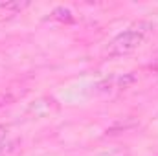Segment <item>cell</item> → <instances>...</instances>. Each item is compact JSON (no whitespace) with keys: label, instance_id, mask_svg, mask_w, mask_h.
I'll list each match as a JSON object with an SVG mask.
<instances>
[{"label":"cell","instance_id":"4","mask_svg":"<svg viewBox=\"0 0 158 156\" xmlns=\"http://www.w3.org/2000/svg\"><path fill=\"white\" fill-rule=\"evenodd\" d=\"M52 107L53 109H57V103H55V99H52V97H42L39 101H35L31 107H30V112L31 114H35V116H46L50 110H52Z\"/></svg>","mask_w":158,"mask_h":156},{"label":"cell","instance_id":"5","mask_svg":"<svg viewBox=\"0 0 158 156\" xmlns=\"http://www.w3.org/2000/svg\"><path fill=\"white\" fill-rule=\"evenodd\" d=\"M136 79H138V76L134 74V72H129V74H123L121 77L118 79V88H121V90H125V88H129L131 84H134L136 83Z\"/></svg>","mask_w":158,"mask_h":156},{"label":"cell","instance_id":"1","mask_svg":"<svg viewBox=\"0 0 158 156\" xmlns=\"http://www.w3.org/2000/svg\"><path fill=\"white\" fill-rule=\"evenodd\" d=\"M145 40V35L138 30H127L123 33H119L118 37L110 40L109 48H107V53L109 57H121V55H127L131 51H134L138 46H142V42Z\"/></svg>","mask_w":158,"mask_h":156},{"label":"cell","instance_id":"6","mask_svg":"<svg viewBox=\"0 0 158 156\" xmlns=\"http://www.w3.org/2000/svg\"><path fill=\"white\" fill-rule=\"evenodd\" d=\"M52 18H57V20H66V22H70V20H72V13H70V9H66V7H57V9L52 13Z\"/></svg>","mask_w":158,"mask_h":156},{"label":"cell","instance_id":"3","mask_svg":"<svg viewBox=\"0 0 158 156\" xmlns=\"http://www.w3.org/2000/svg\"><path fill=\"white\" fill-rule=\"evenodd\" d=\"M140 125V121L136 119V117H125V119H119L116 121L112 127H109L107 129V136H116L119 132H127V130H131V129H134V127H138Z\"/></svg>","mask_w":158,"mask_h":156},{"label":"cell","instance_id":"7","mask_svg":"<svg viewBox=\"0 0 158 156\" xmlns=\"http://www.w3.org/2000/svg\"><path fill=\"white\" fill-rule=\"evenodd\" d=\"M6 132H7V129H6L4 125H0V143H2V140L6 138Z\"/></svg>","mask_w":158,"mask_h":156},{"label":"cell","instance_id":"8","mask_svg":"<svg viewBox=\"0 0 158 156\" xmlns=\"http://www.w3.org/2000/svg\"><path fill=\"white\" fill-rule=\"evenodd\" d=\"M155 70H158V59H156V63H155V66H153Z\"/></svg>","mask_w":158,"mask_h":156},{"label":"cell","instance_id":"2","mask_svg":"<svg viewBox=\"0 0 158 156\" xmlns=\"http://www.w3.org/2000/svg\"><path fill=\"white\" fill-rule=\"evenodd\" d=\"M30 6V2H0V20H9L15 15L22 13V9H26Z\"/></svg>","mask_w":158,"mask_h":156}]
</instances>
